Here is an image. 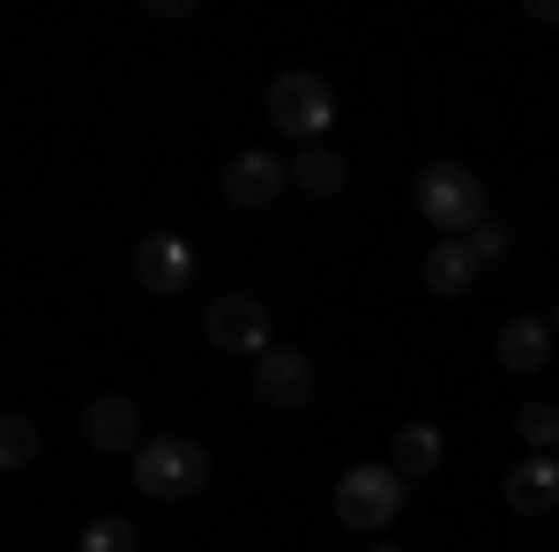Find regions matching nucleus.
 Listing matches in <instances>:
<instances>
[{
    "label": "nucleus",
    "instance_id": "13",
    "mask_svg": "<svg viewBox=\"0 0 559 552\" xmlns=\"http://www.w3.org/2000/svg\"><path fill=\"white\" fill-rule=\"evenodd\" d=\"M440 463H448V433L440 425H403L395 433V470L403 478H432Z\"/></svg>",
    "mask_w": 559,
    "mask_h": 552
},
{
    "label": "nucleus",
    "instance_id": "21",
    "mask_svg": "<svg viewBox=\"0 0 559 552\" xmlns=\"http://www.w3.org/2000/svg\"><path fill=\"white\" fill-rule=\"evenodd\" d=\"M552 337H559V306H552Z\"/></svg>",
    "mask_w": 559,
    "mask_h": 552
},
{
    "label": "nucleus",
    "instance_id": "17",
    "mask_svg": "<svg viewBox=\"0 0 559 552\" xmlns=\"http://www.w3.org/2000/svg\"><path fill=\"white\" fill-rule=\"evenodd\" d=\"M83 552H142V545H134V522L105 515V522H90V530H83Z\"/></svg>",
    "mask_w": 559,
    "mask_h": 552
},
{
    "label": "nucleus",
    "instance_id": "9",
    "mask_svg": "<svg viewBox=\"0 0 559 552\" xmlns=\"http://www.w3.org/2000/svg\"><path fill=\"white\" fill-rule=\"evenodd\" d=\"M83 441L97 448V456H142V411H134L128 396H97L83 411Z\"/></svg>",
    "mask_w": 559,
    "mask_h": 552
},
{
    "label": "nucleus",
    "instance_id": "18",
    "mask_svg": "<svg viewBox=\"0 0 559 552\" xmlns=\"http://www.w3.org/2000/svg\"><path fill=\"white\" fill-rule=\"evenodd\" d=\"M471 247H477V261H485V269L515 255V239H508V224H500V216H485V224H477V232H471Z\"/></svg>",
    "mask_w": 559,
    "mask_h": 552
},
{
    "label": "nucleus",
    "instance_id": "15",
    "mask_svg": "<svg viewBox=\"0 0 559 552\" xmlns=\"http://www.w3.org/2000/svg\"><path fill=\"white\" fill-rule=\"evenodd\" d=\"M38 463V419H0V470H31Z\"/></svg>",
    "mask_w": 559,
    "mask_h": 552
},
{
    "label": "nucleus",
    "instance_id": "4",
    "mask_svg": "<svg viewBox=\"0 0 559 552\" xmlns=\"http://www.w3.org/2000/svg\"><path fill=\"white\" fill-rule=\"evenodd\" d=\"M269 120L292 134V142H321V128L336 120V90L321 83V75H306V68H292V75H276L269 83Z\"/></svg>",
    "mask_w": 559,
    "mask_h": 552
},
{
    "label": "nucleus",
    "instance_id": "12",
    "mask_svg": "<svg viewBox=\"0 0 559 552\" xmlns=\"http://www.w3.org/2000/svg\"><path fill=\"white\" fill-rule=\"evenodd\" d=\"M552 359V321L545 314H515L508 329H500V366L508 374H537Z\"/></svg>",
    "mask_w": 559,
    "mask_h": 552
},
{
    "label": "nucleus",
    "instance_id": "1",
    "mask_svg": "<svg viewBox=\"0 0 559 552\" xmlns=\"http://www.w3.org/2000/svg\"><path fill=\"white\" fill-rule=\"evenodd\" d=\"M418 216H426L440 239H471L477 224H485V179L471 165H455V157H432L418 172Z\"/></svg>",
    "mask_w": 559,
    "mask_h": 552
},
{
    "label": "nucleus",
    "instance_id": "11",
    "mask_svg": "<svg viewBox=\"0 0 559 552\" xmlns=\"http://www.w3.org/2000/svg\"><path fill=\"white\" fill-rule=\"evenodd\" d=\"M477 247L471 239H432V255H426V292H440V298H463L477 284Z\"/></svg>",
    "mask_w": 559,
    "mask_h": 552
},
{
    "label": "nucleus",
    "instance_id": "20",
    "mask_svg": "<svg viewBox=\"0 0 559 552\" xmlns=\"http://www.w3.org/2000/svg\"><path fill=\"white\" fill-rule=\"evenodd\" d=\"M373 552H395V538H373Z\"/></svg>",
    "mask_w": 559,
    "mask_h": 552
},
{
    "label": "nucleus",
    "instance_id": "8",
    "mask_svg": "<svg viewBox=\"0 0 559 552\" xmlns=\"http://www.w3.org/2000/svg\"><path fill=\"white\" fill-rule=\"evenodd\" d=\"M254 396L269 403V411H299L306 396H313V359L292 351V343L261 351V359H254Z\"/></svg>",
    "mask_w": 559,
    "mask_h": 552
},
{
    "label": "nucleus",
    "instance_id": "2",
    "mask_svg": "<svg viewBox=\"0 0 559 552\" xmlns=\"http://www.w3.org/2000/svg\"><path fill=\"white\" fill-rule=\"evenodd\" d=\"M403 493H411V478L395 463H358L336 485V515H344V530H358V538H381L388 522L403 515Z\"/></svg>",
    "mask_w": 559,
    "mask_h": 552
},
{
    "label": "nucleus",
    "instance_id": "3",
    "mask_svg": "<svg viewBox=\"0 0 559 552\" xmlns=\"http://www.w3.org/2000/svg\"><path fill=\"white\" fill-rule=\"evenodd\" d=\"M134 485L150 493V501H194L202 485H210V448L202 441H142V456H134Z\"/></svg>",
    "mask_w": 559,
    "mask_h": 552
},
{
    "label": "nucleus",
    "instance_id": "7",
    "mask_svg": "<svg viewBox=\"0 0 559 552\" xmlns=\"http://www.w3.org/2000/svg\"><path fill=\"white\" fill-rule=\"evenodd\" d=\"M134 284L157 292V298L187 292V284H194V247H187L179 232H150V239L134 247Z\"/></svg>",
    "mask_w": 559,
    "mask_h": 552
},
{
    "label": "nucleus",
    "instance_id": "6",
    "mask_svg": "<svg viewBox=\"0 0 559 552\" xmlns=\"http://www.w3.org/2000/svg\"><path fill=\"white\" fill-rule=\"evenodd\" d=\"M284 187H292V165L269 157V150H239V157L224 165V202H231V210H269Z\"/></svg>",
    "mask_w": 559,
    "mask_h": 552
},
{
    "label": "nucleus",
    "instance_id": "10",
    "mask_svg": "<svg viewBox=\"0 0 559 552\" xmlns=\"http://www.w3.org/2000/svg\"><path fill=\"white\" fill-rule=\"evenodd\" d=\"M508 508L515 515H552L559 508V448L552 456H522L508 470Z\"/></svg>",
    "mask_w": 559,
    "mask_h": 552
},
{
    "label": "nucleus",
    "instance_id": "19",
    "mask_svg": "<svg viewBox=\"0 0 559 552\" xmlns=\"http://www.w3.org/2000/svg\"><path fill=\"white\" fill-rule=\"evenodd\" d=\"M530 15H537V23H559V0H530Z\"/></svg>",
    "mask_w": 559,
    "mask_h": 552
},
{
    "label": "nucleus",
    "instance_id": "14",
    "mask_svg": "<svg viewBox=\"0 0 559 552\" xmlns=\"http://www.w3.org/2000/svg\"><path fill=\"white\" fill-rule=\"evenodd\" d=\"M292 187H306V195H344V187H350V165L336 157V150H321V142H313V150H299V157H292Z\"/></svg>",
    "mask_w": 559,
    "mask_h": 552
},
{
    "label": "nucleus",
    "instance_id": "16",
    "mask_svg": "<svg viewBox=\"0 0 559 552\" xmlns=\"http://www.w3.org/2000/svg\"><path fill=\"white\" fill-rule=\"evenodd\" d=\"M515 433L537 448V456H552V448H559V403H522V411H515Z\"/></svg>",
    "mask_w": 559,
    "mask_h": 552
},
{
    "label": "nucleus",
    "instance_id": "5",
    "mask_svg": "<svg viewBox=\"0 0 559 552\" xmlns=\"http://www.w3.org/2000/svg\"><path fill=\"white\" fill-rule=\"evenodd\" d=\"M202 337L216 351H239V359H261V351H276V321H269V306L254 292H224L210 298V314H202Z\"/></svg>",
    "mask_w": 559,
    "mask_h": 552
}]
</instances>
